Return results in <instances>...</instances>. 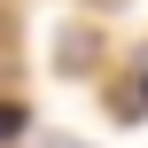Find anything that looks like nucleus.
<instances>
[{"instance_id": "nucleus-1", "label": "nucleus", "mask_w": 148, "mask_h": 148, "mask_svg": "<svg viewBox=\"0 0 148 148\" xmlns=\"http://www.w3.org/2000/svg\"><path fill=\"white\" fill-rule=\"evenodd\" d=\"M8 133H23V109H0V140H8Z\"/></svg>"}]
</instances>
